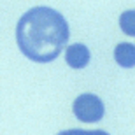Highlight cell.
Returning a JSON list of instances; mask_svg holds the SVG:
<instances>
[{
	"label": "cell",
	"mask_w": 135,
	"mask_h": 135,
	"mask_svg": "<svg viewBox=\"0 0 135 135\" xmlns=\"http://www.w3.org/2000/svg\"><path fill=\"white\" fill-rule=\"evenodd\" d=\"M72 110H74V116L79 121H84V123H97L104 118L105 107L104 102L98 98L93 93H83L74 100L72 105Z\"/></svg>",
	"instance_id": "7a4b0ae2"
},
{
	"label": "cell",
	"mask_w": 135,
	"mask_h": 135,
	"mask_svg": "<svg viewBox=\"0 0 135 135\" xmlns=\"http://www.w3.org/2000/svg\"><path fill=\"white\" fill-rule=\"evenodd\" d=\"M132 20H133V12L128 11L121 16V28H125L126 33H133V26H132Z\"/></svg>",
	"instance_id": "8992f818"
},
{
	"label": "cell",
	"mask_w": 135,
	"mask_h": 135,
	"mask_svg": "<svg viewBox=\"0 0 135 135\" xmlns=\"http://www.w3.org/2000/svg\"><path fill=\"white\" fill-rule=\"evenodd\" d=\"M69 23L58 11L40 5L26 11L16 26V40L21 53L37 63L58 58L69 40Z\"/></svg>",
	"instance_id": "6da1fadb"
},
{
	"label": "cell",
	"mask_w": 135,
	"mask_h": 135,
	"mask_svg": "<svg viewBox=\"0 0 135 135\" xmlns=\"http://www.w3.org/2000/svg\"><path fill=\"white\" fill-rule=\"evenodd\" d=\"M90 49L86 47L84 44H70L67 46V51H65V60L72 69H84L88 63H90Z\"/></svg>",
	"instance_id": "3957f363"
},
{
	"label": "cell",
	"mask_w": 135,
	"mask_h": 135,
	"mask_svg": "<svg viewBox=\"0 0 135 135\" xmlns=\"http://www.w3.org/2000/svg\"><path fill=\"white\" fill-rule=\"evenodd\" d=\"M114 58L121 67H126V69L133 67L135 65V47H133V44H130V42L118 44L116 49H114Z\"/></svg>",
	"instance_id": "277c9868"
},
{
	"label": "cell",
	"mask_w": 135,
	"mask_h": 135,
	"mask_svg": "<svg viewBox=\"0 0 135 135\" xmlns=\"http://www.w3.org/2000/svg\"><path fill=\"white\" fill-rule=\"evenodd\" d=\"M56 135H109L104 130H79V128H72V130H63Z\"/></svg>",
	"instance_id": "5b68a950"
}]
</instances>
